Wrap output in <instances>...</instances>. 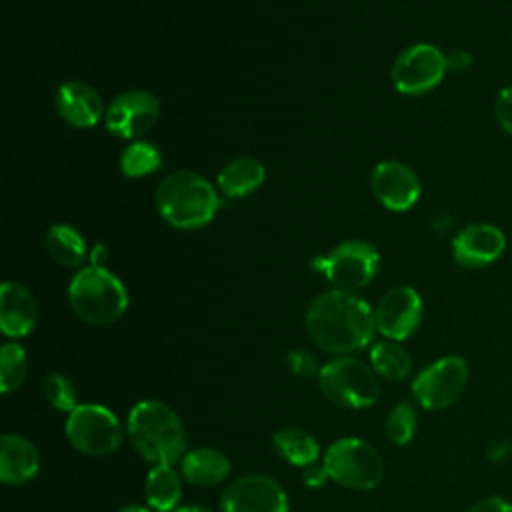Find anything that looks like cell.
Here are the masks:
<instances>
[{
    "mask_svg": "<svg viewBox=\"0 0 512 512\" xmlns=\"http://www.w3.org/2000/svg\"><path fill=\"white\" fill-rule=\"evenodd\" d=\"M306 332L322 352L346 356L372 342L376 332L374 310L352 292L328 290L308 304Z\"/></svg>",
    "mask_w": 512,
    "mask_h": 512,
    "instance_id": "obj_1",
    "label": "cell"
},
{
    "mask_svg": "<svg viewBox=\"0 0 512 512\" xmlns=\"http://www.w3.org/2000/svg\"><path fill=\"white\" fill-rule=\"evenodd\" d=\"M126 436L136 454L152 466L180 462L188 452L186 426L162 400H138L128 412Z\"/></svg>",
    "mask_w": 512,
    "mask_h": 512,
    "instance_id": "obj_2",
    "label": "cell"
},
{
    "mask_svg": "<svg viewBox=\"0 0 512 512\" xmlns=\"http://www.w3.org/2000/svg\"><path fill=\"white\" fill-rule=\"evenodd\" d=\"M156 206L162 218L180 230H194L208 224L220 208L212 184L190 170L168 174L156 190Z\"/></svg>",
    "mask_w": 512,
    "mask_h": 512,
    "instance_id": "obj_3",
    "label": "cell"
},
{
    "mask_svg": "<svg viewBox=\"0 0 512 512\" xmlns=\"http://www.w3.org/2000/svg\"><path fill=\"white\" fill-rule=\"evenodd\" d=\"M72 312L88 324H112L128 308L124 284L104 266H84L68 286Z\"/></svg>",
    "mask_w": 512,
    "mask_h": 512,
    "instance_id": "obj_4",
    "label": "cell"
},
{
    "mask_svg": "<svg viewBox=\"0 0 512 512\" xmlns=\"http://www.w3.org/2000/svg\"><path fill=\"white\" fill-rule=\"evenodd\" d=\"M316 382L326 400L350 410L370 408L380 396L378 374L372 366L350 354L334 356L322 364Z\"/></svg>",
    "mask_w": 512,
    "mask_h": 512,
    "instance_id": "obj_5",
    "label": "cell"
},
{
    "mask_svg": "<svg viewBox=\"0 0 512 512\" xmlns=\"http://www.w3.org/2000/svg\"><path fill=\"white\" fill-rule=\"evenodd\" d=\"M322 464L332 482L356 492L374 490L384 478L380 452L362 438L344 436L334 440L322 454Z\"/></svg>",
    "mask_w": 512,
    "mask_h": 512,
    "instance_id": "obj_6",
    "label": "cell"
},
{
    "mask_svg": "<svg viewBox=\"0 0 512 512\" xmlns=\"http://www.w3.org/2000/svg\"><path fill=\"white\" fill-rule=\"evenodd\" d=\"M64 434L70 446L80 454L102 458L122 446L126 428L104 404L80 402V406L68 414Z\"/></svg>",
    "mask_w": 512,
    "mask_h": 512,
    "instance_id": "obj_7",
    "label": "cell"
},
{
    "mask_svg": "<svg viewBox=\"0 0 512 512\" xmlns=\"http://www.w3.org/2000/svg\"><path fill=\"white\" fill-rule=\"evenodd\" d=\"M470 378L468 362L458 354L442 356L424 366L412 380L414 402L430 412L450 408L466 390Z\"/></svg>",
    "mask_w": 512,
    "mask_h": 512,
    "instance_id": "obj_8",
    "label": "cell"
},
{
    "mask_svg": "<svg viewBox=\"0 0 512 512\" xmlns=\"http://www.w3.org/2000/svg\"><path fill=\"white\" fill-rule=\"evenodd\" d=\"M380 266L376 248L362 240H350L336 246L328 256L316 258L314 268L320 270L334 290L354 292L372 282Z\"/></svg>",
    "mask_w": 512,
    "mask_h": 512,
    "instance_id": "obj_9",
    "label": "cell"
},
{
    "mask_svg": "<svg viewBox=\"0 0 512 512\" xmlns=\"http://www.w3.org/2000/svg\"><path fill=\"white\" fill-rule=\"evenodd\" d=\"M446 70V54L434 44L420 42L394 60L392 84L400 94H424L442 82Z\"/></svg>",
    "mask_w": 512,
    "mask_h": 512,
    "instance_id": "obj_10",
    "label": "cell"
},
{
    "mask_svg": "<svg viewBox=\"0 0 512 512\" xmlns=\"http://www.w3.org/2000/svg\"><path fill=\"white\" fill-rule=\"evenodd\" d=\"M284 486L266 474H246L232 480L220 494V512H288Z\"/></svg>",
    "mask_w": 512,
    "mask_h": 512,
    "instance_id": "obj_11",
    "label": "cell"
},
{
    "mask_svg": "<svg viewBox=\"0 0 512 512\" xmlns=\"http://www.w3.org/2000/svg\"><path fill=\"white\" fill-rule=\"evenodd\" d=\"M422 310V298L412 286H396L380 298L374 310L376 332L386 340L402 342L418 330Z\"/></svg>",
    "mask_w": 512,
    "mask_h": 512,
    "instance_id": "obj_12",
    "label": "cell"
},
{
    "mask_svg": "<svg viewBox=\"0 0 512 512\" xmlns=\"http://www.w3.org/2000/svg\"><path fill=\"white\" fill-rule=\"evenodd\" d=\"M160 114L154 94L144 90H128L116 96L106 110L108 132L120 138H134L148 132Z\"/></svg>",
    "mask_w": 512,
    "mask_h": 512,
    "instance_id": "obj_13",
    "label": "cell"
},
{
    "mask_svg": "<svg viewBox=\"0 0 512 512\" xmlns=\"http://www.w3.org/2000/svg\"><path fill=\"white\" fill-rule=\"evenodd\" d=\"M506 250V234L502 228L476 222L462 228L452 240V258L464 268H484L496 262Z\"/></svg>",
    "mask_w": 512,
    "mask_h": 512,
    "instance_id": "obj_14",
    "label": "cell"
},
{
    "mask_svg": "<svg viewBox=\"0 0 512 512\" xmlns=\"http://www.w3.org/2000/svg\"><path fill=\"white\" fill-rule=\"evenodd\" d=\"M372 192L388 210L404 212L412 208L422 192L416 172L396 160L380 162L372 172Z\"/></svg>",
    "mask_w": 512,
    "mask_h": 512,
    "instance_id": "obj_15",
    "label": "cell"
},
{
    "mask_svg": "<svg viewBox=\"0 0 512 512\" xmlns=\"http://www.w3.org/2000/svg\"><path fill=\"white\" fill-rule=\"evenodd\" d=\"M40 472V452L36 444L16 432L0 438V482L4 486H24Z\"/></svg>",
    "mask_w": 512,
    "mask_h": 512,
    "instance_id": "obj_16",
    "label": "cell"
},
{
    "mask_svg": "<svg viewBox=\"0 0 512 512\" xmlns=\"http://www.w3.org/2000/svg\"><path fill=\"white\" fill-rule=\"evenodd\" d=\"M38 322V308L28 292L18 282H4L0 288V328L10 340L28 336Z\"/></svg>",
    "mask_w": 512,
    "mask_h": 512,
    "instance_id": "obj_17",
    "label": "cell"
},
{
    "mask_svg": "<svg viewBox=\"0 0 512 512\" xmlns=\"http://www.w3.org/2000/svg\"><path fill=\"white\" fill-rule=\"evenodd\" d=\"M178 470L188 484L198 488H210L228 480L232 472V462L222 450L214 446H198L182 456Z\"/></svg>",
    "mask_w": 512,
    "mask_h": 512,
    "instance_id": "obj_18",
    "label": "cell"
},
{
    "mask_svg": "<svg viewBox=\"0 0 512 512\" xmlns=\"http://www.w3.org/2000/svg\"><path fill=\"white\" fill-rule=\"evenodd\" d=\"M56 108L70 126L90 128L102 116V98L84 82H66L58 88Z\"/></svg>",
    "mask_w": 512,
    "mask_h": 512,
    "instance_id": "obj_19",
    "label": "cell"
},
{
    "mask_svg": "<svg viewBox=\"0 0 512 512\" xmlns=\"http://www.w3.org/2000/svg\"><path fill=\"white\" fill-rule=\"evenodd\" d=\"M182 474L172 464L152 466L144 480V496L154 512H172L182 498Z\"/></svg>",
    "mask_w": 512,
    "mask_h": 512,
    "instance_id": "obj_20",
    "label": "cell"
},
{
    "mask_svg": "<svg viewBox=\"0 0 512 512\" xmlns=\"http://www.w3.org/2000/svg\"><path fill=\"white\" fill-rule=\"evenodd\" d=\"M274 450L278 456L296 468H308L320 460V442L318 438L298 426H286L280 428L272 436Z\"/></svg>",
    "mask_w": 512,
    "mask_h": 512,
    "instance_id": "obj_21",
    "label": "cell"
},
{
    "mask_svg": "<svg viewBox=\"0 0 512 512\" xmlns=\"http://www.w3.org/2000/svg\"><path fill=\"white\" fill-rule=\"evenodd\" d=\"M368 356L370 366L378 374V378H384L388 382H402L412 374V356L400 342L386 338L374 342Z\"/></svg>",
    "mask_w": 512,
    "mask_h": 512,
    "instance_id": "obj_22",
    "label": "cell"
},
{
    "mask_svg": "<svg viewBox=\"0 0 512 512\" xmlns=\"http://www.w3.org/2000/svg\"><path fill=\"white\" fill-rule=\"evenodd\" d=\"M264 178V166L256 158H236L218 174V186L228 198H242L260 188Z\"/></svg>",
    "mask_w": 512,
    "mask_h": 512,
    "instance_id": "obj_23",
    "label": "cell"
},
{
    "mask_svg": "<svg viewBox=\"0 0 512 512\" xmlns=\"http://www.w3.org/2000/svg\"><path fill=\"white\" fill-rule=\"evenodd\" d=\"M46 252L56 264L74 268L84 260L86 244L76 228L68 224H56L46 234Z\"/></svg>",
    "mask_w": 512,
    "mask_h": 512,
    "instance_id": "obj_24",
    "label": "cell"
},
{
    "mask_svg": "<svg viewBox=\"0 0 512 512\" xmlns=\"http://www.w3.org/2000/svg\"><path fill=\"white\" fill-rule=\"evenodd\" d=\"M28 378V354L16 342L8 340L0 348V390L2 394L16 392Z\"/></svg>",
    "mask_w": 512,
    "mask_h": 512,
    "instance_id": "obj_25",
    "label": "cell"
},
{
    "mask_svg": "<svg viewBox=\"0 0 512 512\" xmlns=\"http://www.w3.org/2000/svg\"><path fill=\"white\" fill-rule=\"evenodd\" d=\"M416 428H418L416 406L408 400L394 404L384 422V432H386L388 440L396 446H406L412 442Z\"/></svg>",
    "mask_w": 512,
    "mask_h": 512,
    "instance_id": "obj_26",
    "label": "cell"
},
{
    "mask_svg": "<svg viewBox=\"0 0 512 512\" xmlns=\"http://www.w3.org/2000/svg\"><path fill=\"white\" fill-rule=\"evenodd\" d=\"M162 164L156 146L148 142H132L120 156V170L128 178H140L154 172Z\"/></svg>",
    "mask_w": 512,
    "mask_h": 512,
    "instance_id": "obj_27",
    "label": "cell"
},
{
    "mask_svg": "<svg viewBox=\"0 0 512 512\" xmlns=\"http://www.w3.org/2000/svg\"><path fill=\"white\" fill-rule=\"evenodd\" d=\"M42 392H44V398L48 400V404L52 408H56L58 412L70 414L76 406H80L78 390H76L74 382L62 372H48L42 382Z\"/></svg>",
    "mask_w": 512,
    "mask_h": 512,
    "instance_id": "obj_28",
    "label": "cell"
},
{
    "mask_svg": "<svg viewBox=\"0 0 512 512\" xmlns=\"http://www.w3.org/2000/svg\"><path fill=\"white\" fill-rule=\"evenodd\" d=\"M286 366L298 378H312V376H318V372H320L316 354L310 350H304V348L290 350L286 354Z\"/></svg>",
    "mask_w": 512,
    "mask_h": 512,
    "instance_id": "obj_29",
    "label": "cell"
},
{
    "mask_svg": "<svg viewBox=\"0 0 512 512\" xmlns=\"http://www.w3.org/2000/svg\"><path fill=\"white\" fill-rule=\"evenodd\" d=\"M494 114L500 128L512 136V84L504 86L494 102Z\"/></svg>",
    "mask_w": 512,
    "mask_h": 512,
    "instance_id": "obj_30",
    "label": "cell"
},
{
    "mask_svg": "<svg viewBox=\"0 0 512 512\" xmlns=\"http://www.w3.org/2000/svg\"><path fill=\"white\" fill-rule=\"evenodd\" d=\"M466 512H512V502L500 494L478 498Z\"/></svg>",
    "mask_w": 512,
    "mask_h": 512,
    "instance_id": "obj_31",
    "label": "cell"
},
{
    "mask_svg": "<svg viewBox=\"0 0 512 512\" xmlns=\"http://www.w3.org/2000/svg\"><path fill=\"white\" fill-rule=\"evenodd\" d=\"M328 480H330V476H328V472H326L322 460L302 470V482H304V486H308V488H312V490L322 488Z\"/></svg>",
    "mask_w": 512,
    "mask_h": 512,
    "instance_id": "obj_32",
    "label": "cell"
},
{
    "mask_svg": "<svg viewBox=\"0 0 512 512\" xmlns=\"http://www.w3.org/2000/svg\"><path fill=\"white\" fill-rule=\"evenodd\" d=\"M470 64H472V54L466 52V50H454V52H450L446 56V68L450 72H458L460 74V72L468 70Z\"/></svg>",
    "mask_w": 512,
    "mask_h": 512,
    "instance_id": "obj_33",
    "label": "cell"
},
{
    "mask_svg": "<svg viewBox=\"0 0 512 512\" xmlns=\"http://www.w3.org/2000/svg\"><path fill=\"white\" fill-rule=\"evenodd\" d=\"M510 450H512V444H508V442H504V440H496V442L488 444L486 456H488V460H492V462H502L504 458H508Z\"/></svg>",
    "mask_w": 512,
    "mask_h": 512,
    "instance_id": "obj_34",
    "label": "cell"
},
{
    "mask_svg": "<svg viewBox=\"0 0 512 512\" xmlns=\"http://www.w3.org/2000/svg\"><path fill=\"white\" fill-rule=\"evenodd\" d=\"M106 258H108V250H106L102 244H98V246L92 250V264H96V266H104Z\"/></svg>",
    "mask_w": 512,
    "mask_h": 512,
    "instance_id": "obj_35",
    "label": "cell"
},
{
    "mask_svg": "<svg viewBox=\"0 0 512 512\" xmlns=\"http://www.w3.org/2000/svg\"><path fill=\"white\" fill-rule=\"evenodd\" d=\"M172 512H212V510H210V508H206V506L188 504V506H178V508H174Z\"/></svg>",
    "mask_w": 512,
    "mask_h": 512,
    "instance_id": "obj_36",
    "label": "cell"
},
{
    "mask_svg": "<svg viewBox=\"0 0 512 512\" xmlns=\"http://www.w3.org/2000/svg\"><path fill=\"white\" fill-rule=\"evenodd\" d=\"M118 512H154V510L148 506H142V504H126V506L118 508Z\"/></svg>",
    "mask_w": 512,
    "mask_h": 512,
    "instance_id": "obj_37",
    "label": "cell"
}]
</instances>
